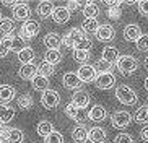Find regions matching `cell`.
<instances>
[{
  "mask_svg": "<svg viewBox=\"0 0 148 143\" xmlns=\"http://www.w3.org/2000/svg\"><path fill=\"white\" fill-rule=\"evenodd\" d=\"M10 132H12V129H10V127H7V125L0 127V142H8Z\"/></svg>",
  "mask_w": 148,
  "mask_h": 143,
  "instance_id": "obj_44",
  "label": "cell"
},
{
  "mask_svg": "<svg viewBox=\"0 0 148 143\" xmlns=\"http://www.w3.org/2000/svg\"><path fill=\"white\" fill-rule=\"evenodd\" d=\"M108 3V7H121V2H106Z\"/></svg>",
  "mask_w": 148,
  "mask_h": 143,
  "instance_id": "obj_49",
  "label": "cell"
},
{
  "mask_svg": "<svg viewBox=\"0 0 148 143\" xmlns=\"http://www.w3.org/2000/svg\"><path fill=\"white\" fill-rule=\"evenodd\" d=\"M31 83H33V88L34 90H38V91H46V90H49V80L46 77H42V75H36L33 80H31Z\"/></svg>",
  "mask_w": 148,
  "mask_h": 143,
  "instance_id": "obj_26",
  "label": "cell"
},
{
  "mask_svg": "<svg viewBox=\"0 0 148 143\" xmlns=\"http://www.w3.org/2000/svg\"><path fill=\"white\" fill-rule=\"evenodd\" d=\"M78 78L82 80V83H90V81H95L98 73L93 65H88V64H83L82 67L78 68Z\"/></svg>",
  "mask_w": 148,
  "mask_h": 143,
  "instance_id": "obj_9",
  "label": "cell"
},
{
  "mask_svg": "<svg viewBox=\"0 0 148 143\" xmlns=\"http://www.w3.org/2000/svg\"><path fill=\"white\" fill-rule=\"evenodd\" d=\"M106 130L101 127H91L88 130V140L91 143H104L106 142Z\"/></svg>",
  "mask_w": 148,
  "mask_h": 143,
  "instance_id": "obj_15",
  "label": "cell"
},
{
  "mask_svg": "<svg viewBox=\"0 0 148 143\" xmlns=\"http://www.w3.org/2000/svg\"><path fill=\"white\" fill-rule=\"evenodd\" d=\"M36 130H38V135H41V137H49V135L54 132V127H52V124L49 120H42V122H39L38 124V127H36Z\"/></svg>",
  "mask_w": 148,
  "mask_h": 143,
  "instance_id": "obj_30",
  "label": "cell"
},
{
  "mask_svg": "<svg viewBox=\"0 0 148 143\" xmlns=\"http://www.w3.org/2000/svg\"><path fill=\"white\" fill-rule=\"evenodd\" d=\"M80 2H77V0H72V2H69V3H67V10H69V12H73V10H78L80 8Z\"/></svg>",
  "mask_w": 148,
  "mask_h": 143,
  "instance_id": "obj_46",
  "label": "cell"
},
{
  "mask_svg": "<svg viewBox=\"0 0 148 143\" xmlns=\"http://www.w3.org/2000/svg\"><path fill=\"white\" fill-rule=\"evenodd\" d=\"M72 138H73V142H77V143L88 142V129L83 125V124L77 125L73 130H72Z\"/></svg>",
  "mask_w": 148,
  "mask_h": 143,
  "instance_id": "obj_22",
  "label": "cell"
},
{
  "mask_svg": "<svg viewBox=\"0 0 148 143\" xmlns=\"http://www.w3.org/2000/svg\"><path fill=\"white\" fill-rule=\"evenodd\" d=\"M13 31V21L10 18H2L0 20V34L2 36H10Z\"/></svg>",
  "mask_w": 148,
  "mask_h": 143,
  "instance_id": "obj_33",
  "label": "cell"
},
{
  "mask_svg": "<svg viewBox=\"0 0 148 143\" xmlns=\"http://www.w3.org/2000/svg\"><path fill=\"white\" fill-rule=\"evenodd\" d=\"M114 34H116V31H114V26L112 25H99L98 31H96V38L103 41V42H109V41H112L114 39Z\"/></svg>",
  "mask_w": 148,
  "mask_h": 143,
  "instance_id": "obj_10",
  "label": "cell"
},
{
  "mask_svg": "<svg viewBox=\"0 0 148 143\" xmlns=\"http://www.w3.org/2000/svg\"><path fill=\"white\" fill-rule=\"evenodd\" d=\"M85 33H83L80 28H72V29L67 33L65 36H64V39H62V44L65 46V47H73L75 49V46L82 41L83 38H85Z\"/></svg>",
  "mask_w": 148,
  "mask_h": 143,
  "instance_id": "obj_4",
  "label": "cell"
},
{
  "mask_svg": "<svg viewBox=\"0 0 148 143\" xmlns=\"http://www.w3.org/2000/svg\"><path fill=\"white\" fill-rule=\"evenodd\" d=\"M75 49H77V51H90V49H91V39L88 38V36H85V38L75 46Z\"/></svg>",
  "mask_w": 148,
  "mask_h": 143,
  "instance_id": "obj_41",
  "label": "cell"
},
{
  "mask_svg": "<svg viewBox=\"0 0 148 143\" xmlns=\"http://www.w3.org/2000/svg\"><path fill=\"white\" fill-rule=\"evenodd\" d=\"M108 16L112 18V20H119V18H121V7H109Z\"/></svg>",
  "mask_w": 148,
  "mask_h": 143,
  "instance_id": "obj_43",
  "label": "cell"
},
{
  "mask_svg": "<svg viewBox=\"0 0 148 143\" xmlns=\"http://www.w3.org/2000/svg\"><path fill=\"white\" fill-rule=\"evenodd\" d=\"M114 143H135V142L129 133H117L116 138H114Z\"/></svg>",
  "mask_w": 148,
  "mask_h": 143,
  "instance_id": "obj_42",
  "label": "cell"
},
{
  "mask_svg": "<svg viewBox=\"0 0 148 143\" xmlns=\"http://www.w3.org/2000/svg\"><path fill=\"white\" fill-rule=\"evenodd\" d=\"M54 72H56V70H54V65L47 64V62H44V60L41 62L39 67H38V73L42 75V77H46V78H49Z\"/></svg>",
  "mask_w": 148,
  "mask_h": 143,
  "instance_id": "obj_34",
  "label": "cell"
},
{
  "mask_svg": "<svg viewBox=\"0 0 148 143\" xmlns=\"http://www.w3.org/2000/svg\"><path fill=\"white\" fill-rule=\"evenodd\" d=\"M15 117V109L7 106V104H0V120L2 122H10Z\"/></svg>",
  "mask_w": 148,
  "mask_h": 143,
  "instance_id": "obj_28",
  "label": "cell"
},
{
  "mask_svg": "<svg viewBox=\"0 0 148 143\" xmlns=\"http://www.w3.org/2000/svg\"><path fill=\"white\" fill-rule=\"evenodd\" d=\"M116 98L124 106H134L137 103V99H138L137 93L130 86H127V85H121V86L116 88Z\"/></svg>",
  "mask_w": 148,
  "mask_h": 143,
  "instance_id": "obj_1",
  "label": "cell"
},
{
  "mask_svg": "<svg viewBox=\"0 0 148 143\" xmlns=\"http://www.w3.org/2000/svg\"><path fill=\"white\" fill-rule=\"evenodd\" d=\"M0 143H3V142H0Z\"/></svg>",
  "mask_w": 148,
  "mask_h": 143,
  "instance_id": "obj_55",
  "label": "cell"
},
{
  "mask_svg": "<svg viewBox=\"0 0 148 143\" xmlns=\"http://www.w3.org/2000/svg\"><path fill=\"white\" fill-rule=\"evenodd\" d=\"M147 106H148V104H147Z\"/></svg>",
  "mask_w": 148,
  "mask_h": 143,
  "instance_id": "obj_56",
  "label": "cell"
},
{
  "mask_svg": "<svg viewBox=\"0 0 148 143\" xmlns=\"http://www.w3.org/2000/svg\"><path fill=\"white\" fill-rule=\"evenodd\" d=\"M108 117V111L104 106L101 104H95L90 111H88V119H91L93 122H103Z\"/></svg>",
  "mask_w": 148,
  "mask_h": 143,
  "instance_id": "obj_12",
  "label": "cell"
},
{
  "mask_svg": "<svg viewBox=\"0 0 148 143\" xmlns=\"http://www.w3.org/2000/svg\"><path fill=\"white\" fill-rule=\"evenodd\" d=\"M95 85H96V88H99V90H111V88H114V85H116V77H114L111 72L101 73V75L96 77Z\"/></svg>",
  "mask_w": 148,
  "mask_h": 143,
  "instance_id": "obj_8",
  "label": "cell"
},
{
  "mask_svg": "<svg viewBox=\"0 0 148 143\" xmlns=\"http://www.w3.org/2000/svg\"><path fill=\"white\" fill-rule=\"evenodd\" d=\"M145 90H147V91H148V77H147V78H145Z\"/></svg>",
  "mask_w": 148,
  "mask_h": 143,
  "instance_id": "obj_51",
  "label": "cell"
},
{
  "mask_svg": "<svg viewBox=\"0 0 148 143\" xmlns=\"http://www.w3.org/2000/svg\"><path fill=\"white\" fill-rule=\"evenodd\" d=\"M135 44L140 52H148V34H142Z\"/></svg>",
  "mask_w": 148,
  "mask_h": 143,
  "instance_id": "obj_40",
  "label": "cell"
},
{
  "mask_svg": "<svg viewBox=\"0 0 148 143\" xmlns=\"http://www.w3.org/2000/svg\"><path fill=\"white\" fill-rule=\"evenodd\" d=\"M140 36H142V29H140L138 25L130 23V25H127L124 28V39L125 41H134V42H137Z\"/></svg>",
  "mask_w": 148,
  "mask_h": 143,
  "instance_id": "obj_14",
  "label": "cell"
},
{
  "mask_svg": "<svg viewBox=\"0 0 148 143\" xmlns=\"http://www.w3.org/2000/svg\"><path fill=\"white\" fill-rule=\"evenodd\" d=\"M72 104L77 106L78 109L88 107V104H90V94L85 90H77L73 93V96H72Z\"/></svg>",
  "mask_w": 148,
  "mask_h": 143,
  "instance_id": "obj_11",
  "label": "cell"
},
{
  "mask_svg": "<svg viewBox=\"0 0 148 143\" xmlns=\"http://www.w3.org/2000/svg\"><path fill=\"white\" fill-rule=\"evenodd\" d=\"M145 64H147V67H148V57H147V62H145Z\"/></svg>",
  "mask_w": 148,
  "mask_h": 143,
  "instance_id": "obj_52",
  "label": "cell"
},
{
  "mask_svg": "<svg viewBox=\"0 0 148 143\" xmlns=\"http://www.w3.org/2000/svg\"><path fill=\"white\" fill-rule=\"evenodd\" d=\"M23 140H25V135H23L21 130L20 129H12L10 137H8V142L10 143H23Z\"/></svg>",
  "mask_w": 148,
  "mask_h": 143,
  "instance_id": "obj_36",
  "label": "cell"
},
{
  "mask_svg": "<svg viewBox=\"0 0 148 143\" xmlns=\"http://www.w3.org/2000/svg\"><path fill=\"white\" fill-rule=\"evenodd\" d=\"M3 5H7V7H13V8H15L16 2H3Z\"/></svg>",
  "mask_w": 148,
  "mask_h": 143,
  "instance_id": "obj_50",
  "label": "cell"
},
{
  "mask_svg": "<svg viewBox=\"0 0 148 143\" xmlns=\"http://www.w3.org/2000/svg\"><path fill=\"white\" fill-rule=\"evenodd\" d=\"M13 18L16 21H28V18H29V7L26 3H16L13 8Z\"/></svg>",
  "mask_w": 148,
  "mask_h": 143,
  "instance_id": "obj_17",
  "label": "cell"
},
{
  "mask_svg": "<svg viewBox=\"0 0 148 143\" xmlns=\"http://www.w3.org/2000/svg\"><path fill=\"white\" fill-rule=\"evenodd\" d=\"M62 60V52L60 51H46L44 54V62H47L51 65H57L59 62Z\"/></svg>",
  "mask_w": 148,
  "mask_h": 143,
  "instance_id": "obj_29",
  "label": "cell"
},
{
  "mask_svg": "<svg viewBox=\"0 0 148 143\" xmlns=\"http://www.w3.org/2000/svg\"><path fill=\"white\" fill-rule=\"evenodd\" d=\"M15 98V88L10 85H2L0 86V103L7 104Z\"/></svg>",
  "mask_w": 148,
  "mask_h": 143,
  "instance_id": "obj_25",
  "label": "cell"
},
{
  "mask_svg": "<svg viewBox=\"0 0 148 143\" xmlns=\"http://www.w3.org/2000/svg\"><path fill=\"white\" fill-rule=\"evenodd\" d=\"M65 116L70 117V119H73V120H77V122H83V120H85L83 109H78L77 106H73L72 103L65 106Z\"/></svg>",
  "mask_w": 148,
  "mask_h": 143,
  "instance_id": "obj_21",
  "label": "cell"
},
{
  "mask_svg": "<svg viewBox=\"0 0 148 143\" xmlns=\"http://www.w3.org/2000/svg\"><path fill=\"white\" fill-rule=\"evenodd\" d=\"M8 52H10V51L5 47V44L0 41V57H7V54H8Z\"/></svg>",
  "mask_w": 148,
  "mask_h": 143,
  "instance_id": "obj_48",
  "label": "cell"
},
{
  "mask_svg": "<svg viewBox=\"0 0 148 143\" xmlns=\"http://www.w3.org/2000/svg\"><path fill=\"white\" fill-rule=\"evenodd\" d=\"M119 57H121V54H119L117 47H114V46H106V47L103 49V60L108 62V64H111V65L117 64Z\"/></svg>",
  "mask_w": 148,
  "mask_h": 143,
  "instance_id": "obj_16",
  "label": "cell"
},
{
  "mask_svg": "<svg viewBox=\"0 0 148 143\" xmlns=\"http://www.w3.org/2000/svg\"><path fill=\"white\" fill-rule=\"evenodd\" d=\"M137 8H138L140 15H143V16H148V0L138 2V3H137Z\"/></svg>",
  "mask_w": 148,
  "mask_h": 143,
  "instance_id": "obj_45",
  "label": "cell"
},
{
  "mask_svg": "<svg viewBox=\"0 0 148 143\" xmlns=\"http://www.w3.org/2000/svg\"><path fill=\"white\" fill-rule=\"evenodd\" d=\"M140 138L148 143V125H143V129H142V132H140Z\"/></svg>",
  "mask_w": 148,
  "mask_h": 143,
  "instance_id": "obj_47",
  "label": "cell"
},
{
  "mask_svg": "<svg viewBox=\"0 0 148 143\" xmlns=\"http://www.w3.org/2000/svg\"><path fill=\"white\" fill-rule=\"evenodd\" d=\"M130 122H132V114L127 112V111H117L111 116V124L116 129H125Z\"/></svg>",
  "mask_w": 148,
  "mask_h": 143,
  "instance_id": "obj_5",
  "label": "cell"
},
{
  "mask_svg": "<svg viewBox=\"0 0 148 143\" xmlns=\"http://www.w3.org/2000/svg\"><path fill=\"white\" fill-rule=\"evenodd\" d=\"M99 15V7L95 2H88L83 7V16L85 20H96V16Z\"/></svg>",
  "mask_w": 148,
  "mask_h": 143,
  "instance_id": "obj_24",
  "label": "cell"
},
{
  "mask_svg": "<svg viewBox=\"0 0 148 143\" xmlns=\"http://www.w3.org/2000/svg\"><path fill=\"white\" fill-rule=\"evenodd\" d=\"M2 42L5 44V47L8 49V51H13V52H20L21 49H25V41H23L20 36H3V38L0 39Z\"/></svg>",
  "mask_w": 148,
  "mask_h": 143,
  "instance_id": "obj_7",
  "label": "cell"
},
{
  "mask_svg": "<svg viewBox=\"0 0 148 143\" xmlns=\"http://www.w3.org/2000/svg\"><path fill=\"white\" fill-rule=\"evenodd\" d=\"M62 83H64V86L69 88V90H80L82 86V80L78 78V75L73 73V72H67L62 78Z\"/></svg>",
  "mask_w": 148,
  "mask_h": 143,
  "instance_id": "obj_13",
  "label": "cell"
},
{
  "mask_svg": "<svg viewBox=\"0 0 148 143\" xmlns=\"http://www.w3.org/2000/svg\"><path fill=\"white\" fill-rule=\"evenodd\" d=\"M62 44V38L57 33H49L46 38H44V46L47 47V51H59V46Z\"/></svg>",
  "mask_w": 148,
  "mask_h": 143,
  "instance_id": "obj_19",
  "label": "cell"
},
{
  "mask_svg": "<svg viewBox=\"0 0 148 143\" xmlns=\"http://www.w3.org/2000/svg\"><path fill=\"white\" fill-rule=\"evenodd\" d=\"M73 59L77 62H82V65L86 64L88 59H90V51H77V49H73Z\"/></svg>",
  "mask_w": 148,
  "mask_h": 143,
  "instance_id": "obj_38",
  "label": "cell"
},
{
  "mask_svg": "<svg viewBox=\"0 0 148 143\" xmlns=\"http://www.w3.org/2000/svg\"><path fill=\"white\" fill-rule=\"evenodd\" d=\"M117 68L124 77H129L135 72V70L138 68V62L135 59L134 55H121L117 60Z\"/></svg>",
  "mask_w": 148,
  "mask_h": 143,
  "instance_id": "obj_2",
  "label": "cell"
},
{
  "mask_svg": "<svg viewBox=\"0 0 148 143\" xmlns=\"http://www.w3.org/2000/svg\"><path fill=\"white\" fill-rule=\"evenodd\" d=\"M2 125H3V122H2V120H0V127H2Z\"/></svg>",
  "mask_w": 148,
  "mask_h": 143,
  "instance_id": "obj_53",
  "label": "cell"
},
{
  "mask_svg": "<svg viewBox=\"0 0 148 143\" xmlns=\"http://www.w3.org/2000/svg\"><path fill=\"white\" fill-rule=\"evenodd\" d=\"M54 3L52 2H39L38 3V8H36V12H38V15H39L41 18H47V16H52V13H54Z\"/></svg>",
  "mask_w": 148,
  "mask_h": 143,
  "instance_id": "obj_23",
  "label": "cell"
},
{
  "mask_svg": "<svg viewBox=\"0 0 148 143\" xmlns=\"http://www.w3.org/2000/svg\"><path fill=\"white\" fill-rule=\"evenodd\" d=\"M59 103H60V96H59V93L54 91V90H46L42 93V96H41V104H42L46 109L57 107Z\"/></svg>",
  "mask_w": 148,
  "mask_h": 143,
  "instance_id": "obj_6",
  "label": "cell"
},
{
  "mask_svg": "<svg viewBox=\"0 0 148 143\" xmlns=\"http://www.w3.org/2000/svg\"><path fill=\"white\" fill-rule=\"evenodd\" d=\"M93 67H95L96 73H98V75H101V73H108L109 70H111V67H112V65H111V64H108V62H104L103 59H101V60H98L95 65H93Z\"/></svg>",
  "mask_w": 148,
  "mask_h": 143,
  "instance_id": "obj_37",
  "label": "cell"
},
{
  "mask_svg": "<svg viewBox=\"0 0 148 143\" xmlns=\"http://www.w3.org/2000/svg\"><path fill=\"white\" fill-rule=\"evenodd\" d=\"M33 59H34V51L31 47H25L18 52V60L21 62L23 65L26 64H33Z\"/></svg>",
  "mask_w": 148,
  "mask_h": 143,
  "instance_id": "obj_27",
  "label": "cell"
},
{
  "mask_svg": "<svg viewBox=\"0 0 148 143\" xmlns=\"http://www.w3.org/2000/svg\"><path fill=\"white\" fill-rule=\"evenodd\" d=\"M0 20H2V13H0Z\"/></svg>",
  "mask_w": 148,
  "mask_h": 143,
  "instance_id": "obj_54",
  "label": "cell"
},
{
  "mask_svg": "<svg viewBox=\"0 0 148 143\" xmlns=\"http://www.w3.org/2000/svg\"><path fill=\"white\" fill-rule=\"evenodd\" d=\"M52 20L57 25H65L70 20V12L67 10V7H57V8H54Z\"/></svg>",
  "mask_w": 148,
  "mask_h": 143,
  "instance_id": "obj_18",
  "label": "cell"
},
{
  "mask_svg": "<svg viewBox=\"0 0 148 143\" xmlns=\"http://www.w3.org/2000/svg\"><path fill=\"white\" fill-rule=\"evenodd\" d=\"M98 28H99L98 20H85L83 25H82V31L85 33V34H91V33H95V34H96Z\"/></svg>",
  "mask_w": 148,
  "mask_h": 143,
  "instance_id": "obj_32",
  "label": "cell"
},
{
  "mask_svg": "<svg viewBox=\"0 0 148 143\" xmlns=\"http://www.w3.org/2000/svg\"><path fill=\"white\" fill-rule=\"evenodd\" d=\"M44 143H64V137H62L60 132L54 130L49 137H46V138H44Z\"/></svg>",
  "mask_w": 148,
  "mask_h": 143,
  "instance_id": "obj_39",
  "label": "cell"
},
{
  "mask_svg": "<svg viewBox=\"0 0 148 143\" xmlns=\"http://www.w3.org/2000/svg\"><path fill=\"white\" fill-rule=\"evenodd\" d=\"M18 107L20 109H31L33 107V98H31L28 93L21 94L18 98Z\"/></svg>",
  "mask_w": 148,
  "mask_h": 143,
  "instance_id": "obj_35",
  "label": "cell"
},
{
  "mask_svg": "<svg viewBox=\"0 0 148 143\" xmlns=\"http://www.w3.org/2000/svg\"><path fill=\"white\" fill-rule=\"evenodd\" d=\"M18 75H20V78H23V80H33V78L38 75V67L33 65V64L21 65L20 70H18Z\"/></svg>",
  "mask_w": 148,
  "mask_h": 143,
  "instance_id": "obj_20",
  "label": "cell"
},
{
  "mask_svg": "<svg viewBox=\"0 0 148 143\" xmlns=\"http://www.w3.org/2000/svg\"><path fill=\"white\" fill-rule=\"evenodd\" d=\"M39 29H41L39 23L34 21V20H28V21L23 23L21 29H20V38H21L23 41L31 39V38H34V36H38Z\"/></svg>",
  "mask_w": 148,
  "mask_h": 143,
  "instance_id": "obj_3",
  "label": "cell"
},
{
  "mask_svg": "<svg viewBox=\"0 0 148 143\" xmlns=\"http://www.w3.org/2000/svg\"><path fill=\"white\" fill-rule=\"evenodd\" d=\"M135 120L137 124L142 125H148V106H140L135 112Z\"/></svg>",
  "mask_w": 148,
  "mask_h": 143,
  "instance_id": "obj_31",
  "label": "cell"
}]
</instances>
